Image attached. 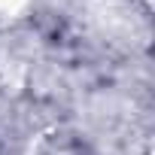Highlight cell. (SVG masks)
Returning <instances> with one entry per match:
<instances>
[{
  "label": "cell",
  "mask_w": 155,
  "mask_h": 155,
  "mask_svg": "<svg viewBox=\"0 0 155 155\" xmlns=\"http://www.w3.org/2000/svg\"><path fill=\"white\" fill-rule=\"evenodd\" d=\"M18 3H25V0H0V6H6V9H15Z\"/></svg>",
  "instance_id": "6da1fadb"
}]
</instances>
